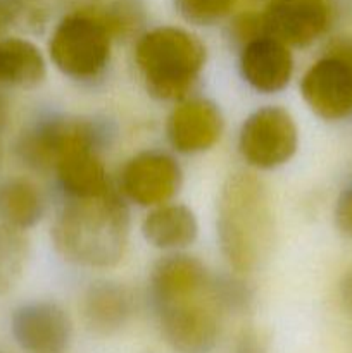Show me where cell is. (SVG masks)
Returning <instances> with one entry per match:
<instances>
[{
  "label": "cell",
  "instance_id": "obj_2",
  "mask_svg": "<svg viewBox=\"0 0 352 353\" xmlns=\"http://www.w3.org/2000/svg\"><path fill=\"white\" fill-rule=\"evenodd\" d=\"M128 241L130 210L114 190L93 199H71L52 224L57 254L81 268H114L123 261Z\"/></svg>",
  "mask_w": 352,
  "mask_h": 353
},
{
  "label": "cell",
  "instance_id": "obj_26",
  "mask_svg": "<svg viewBox=\"0 0 352 353\" xmlns=\"http://www.w3.org/2000/svg\"><path fill=\"white\" fill-rule=\"evenodd\" d=\"M235 353H262L257 334L252 330L242 331L240 338L237 341V350H235Z\"/></svg>",
  "mask_w": 352,
  "mask_h": 353
},
{
  "label": "cell",
  "instance_id": "obj_10",
  "mask_svg": "<svg viewBox=\"0 0 352 353\" xmlns=\"http://www.w3.org/2000/svg\"><path fill=\"white\" fill-rule=\"evenodd\" d=\"M14 341L26 353H62L72 338V323L54 302H28L10 316Z\"/></svg>",
  "mask_w": 352,
  "mask_h": 353
},
{
  "label": "cell",
  "instance_id": "obj_17",
  "mask_svg": "<svg viewBox=\"0 0 352 353\" xmlns=\"http://www.w3.org/2000/svg\"><path fill=\"white\" fill-rule=\"evenodd\" d=\"M45 76L47 61L33 41L19 37L0 38V88H37Z\"/></svg>",
  "mask_w": 352,
  "mask_h": 353
},
{
  "label": "cell",
  "instance_id": "obj_27",
  "mask_svg": "<svg viewBox=\"0 0 352 353\" xmlns=\"http://www.w3.org/2000/svg\"><path fill=\"white\" fill-rule=\"evenodd\" d=\"M340 295L345 309L349 310V314H352V269L344 276V279H342Z\"/></svg>",
  "mask_w": 352,
  "mask_h": 353
},
{
  "label": "cell",
  "instance_id": "obj_9",
  "mask_svg": "<svg viewBox=\"0 0 352 353\" xmlns=\"http://www.w3.org/2000/svg\"><path fill=\"white\" fill-rule=\"evenodd\" d=\"M300 93L321 119L340 121L352 116V62L328 52L302 76Z\"/></svg>",
  "mask_w": 352,
  "mask_h": 353
},
{
  "label": "cell",
  "instance_id": "obj_23",
  "mask_svg": "<svg viewBox=\"0 0 352 353\" xmlns=\"http://www.w3.org/2000/svg\"><path fill=\"white\" fill-rule=\"evenodd\" d=\"M266 34L262 12H242L230 23V37L237 45L244 47L254 38Z\"/></svg>",
  "mask_w": 352,
  "mask_h": 353
},
{
  "label": "cell",
  "instance_id": "obj_1",
  "mask_svg": "<svg viewBox=\"0 0 352 353\" xmlns=\"http://www.w3.org/2000/svg\"><path fill=\"white\" fill-rule=\"evenodd\" d=\"M150 296L162 336L178 353H211L219 338L214 276L195 257L171 254L150 272Z\"/></svg>",
  "mask_w": 352,
  "mask_h": 353
},
{
  "label": "cell",
  "instance_id": "obj_5",
  "mask_svg": "<svg viewBox=\"0 0 352 353\" xmlns=\"http://www.w3.org/2000/svg\"><path fill=\"white\" fill-rule=\"evenodd\" d=\"M113 131L93 117L47 116L24 128L16 138L14 154L17 161L37 172L54 171L55 165L79 148L102 150Z\"/></svg>",
  "mask_w": 352,
  "mask_h": 353
},
{
  "label": "cell",
  "instance_id": "obj_13",
  "mask_svg": "<svg viewBox=\"0 0 352 353\" xmlns=\"http://www.w3.org/2000/svg\"><path fill=\"white\" fill-rule=\"evenodd\" d=\"M240 74L255 92H282L293 74L290 47L269 34L254 38L240 47Z\"/></svg>",
  "mask_w": 352,
  "mask_h": 353
},
{
  "label": "cell",
  "instance_id": "obj_28",
  "mask_svg": "<svg viewBox=\"0 0 352 353\" xmlns=\"http://www.w3.org/2000/svg\"><path fill=\"white\" fill-rule=\"evenodd\" d=\"M9 119H10V102L9 99H7L6 93L2 92V88H0V134L6 131L7 124H9Z\"/></svg>",
  "mask_w": 352,
  "mask_h": 353
},
{
  "label": "cell",
  "instance_id": "obj_18",
  "mask_svg": "<svg viewBox=\"0 0 352 353\" xmlns=\"http://www.w3.org/2000/svg\"><path fill=\"white\" fill-rule=\"evenodd\" d=\"M47 202L40 186L24 176L0 181V223L26 231L43 217Z\"/></svg>",
  "mask_w": 352,
  "mask_h": 353
},
{
  "label": "cell",
  "instance_id": "obj_11",
  "mask_svg": "<svg viewBox=\"0 0 352 353\" xmlns=\"http://www.w3.org/2000/svg\"><path fill=\"white\" fill-rule=\"evenodd\" d=\"M223 130L224 119L219 107L202 97L179 100L166 123L169 145L185 155L202 154L213 148Z\"/></svg>",
  "mask_w": 352,
  "mask_h": 353
},
{
  "label": "cell",
  "instance_id": "obj_25",
  "mask_svg": "<svg viewBox=\"0 0 352 353\" xmlns=\"http://www.w3.org/2000/svg\"><path fill=\"white\" fill-rule=\"evenodd\" d=\"M23 3L19 0H0V38L7 37V31L17 23Z\"/></svg>",
  "mask_w": 352,
  "mask_h": 353
},
{
  "label": "cell",
  "instance_id": "obj_12",
  "mask_svg": "<svg viewBox=\"0 0 352 353\" xmlns=\"http://www.w3.org/2000/svg\"><path fill=\"white\" fill-rule=\"evenodd\" d=\"M266 34L289 47H307L326 31L330 6L326 0H269L262 10Z\"/></svg>",
  "mask_w": 352,
  "mask_h": 353
},
{
  "label": "cell",
  "instance_id": "obj_15",
  "mask_svg": "<svg viewBox=\"0 0 352 353\" xmlns=\"http://www.w3.org/2000/svg\"><path fill=\"white\" fill-rule=\"evenodd\" d=\"M141 234L154 248L178 252L190 247L199 234V223L192 209L183 203L152 207L141 223Z\"/></svg>",
  "mask_w": 352,
  "mask_h": 353
},
{
  "label": "cell",
  "instance_id": "obj_4",
  "mask_svg": "<svg viewBox=\"0 0 352 353\" xmlns=\"http://www.w3.org/2000/svg\"><path fill=\"white\" fill-rule=\"evenodd\" d=\"M207 61L206 45L190 31L161 26L135 45V64L148 95L157 100L186 99Z\"/></svg>",
  "mask_w": 352,
  "mask_h": 353
},
{
  "label": "cell",
  "instance_id": "obj_20",
  "mask_svg": "<svg viewBox=\"0 0 352 353\" xmlns=\"http://www.w3.org/2000/svg\"><path fill=\"white\" fill-rule=\"evenodd\" d=\"M235 3L237 0H175L183 19L199 26H209L226 17Z\"/></svg>",
  "mask_w": 352,
  "mask_h": 353
},
{
  "label": "cell",
  "instance_id": "obj_8",
  "mask_svg": "<svg viewBox=\"0 0 352 353\" xmlns=\"http://www.w3.org/2000/svg\"><path fill=\"white\" fill-rule=\"evenodd\" d=\"M183 183L182 165L173 155L145 150L128 159L119 174L121 192L140 207H157L171 202Z\"/></svg>",
  "mask_w": 352,
  "mask_h": 353
},
{
  "label": "cell",
  "instance_id": "obj_3",
  "mask_svg": "<svg viewBox=\"0 0 352 353\" xmlns=\"http://www.w3.org/2000/svg\"><path fill=\"white\" fill-rule=\"evenodd\" d=\"M217 241L237 274H251L268 257L275 238V214L268 186L251 172L228 176L217 200Z\"/></svg>",
  "mask_w": 352,
  "mask_h": 353
},
{
  "label": "cell",
  "instance_id": "obj_24",
  "mask_svg": "<svg viewBox=\"0 0 352 353\" xmlns=\"http://www.w3.org/2000/svg\"><path fill=\"white\" fill-rule=\"evenodd\" d=\"M335 223H337V228L345 236L352 238V188L345 190L340 199L337 200Z\"/></svg>",
  "mask_w": 352,
  "mask_h": 353
},
{
  "label": "cell",
  "instance_id": "obj_6",
  "mask_svg": "<svg viewBox=\"0 0 352 353\" xmlns=\"http://www.w3.org/2000/svg\"><path fill=\"white\" fill-rule=\"evenodd\" d=\"M113 38L100 10H76L59 21L48 41V54L64 76L90 81L106 71Z\"/></svg>",
  "mask_w": 352,
  "mask_h": 353
},
{
  "label": "cell",
  "instance_id": "obj_7",
  "mask_svg": "<svg viewBox=\"0 0 352 353\" xmlns=\"http://www.w3.org/2000/svg\"><path fill=\"white\" fill-rule=\"evenodd\" d=\"M299 131L292 114L278 105L252 112L238 133V152L248 165L262 171L286 164L295 155Z\"/></svg>",
  "mask_w": 352,
  "mask_h": 353
},
{
  "label": "cell",
  "instance_id": "obj_14",
  "mask_svg": "<svg viewBox=\"0 0 352 353\" xmlns=\"http://www.w3.org/2000/svg\"><path fill=\"white\" fill-rule=\"evenodd\" d=\"M133 312V295L121 283H93L83 295V321L92 333L100 336H109L123 330L130 323Z\"/></svg>",
  "mask_w": 352,
  "mask_h": 353
},
{
  "label": "cell",
  "instance_id": "obj_22",
  "mask_svg": "<svg viewBox=\"0 0 352 353\" xmlns=\"http://www.w3.org/2000/svg\"><path fill=\"white\" fill-rule=\"evenodd\" d=\"M113 37H124L137 30L141 21V12L133 2H116L106 10H100Z\"/></svg>",
  "mask_w": 352,
  "mask_h": 353
},
{
  "label": "cell",
  "instance_id": "obj_21",
  "mask_svg": "<svg viewBox=\"0 0 352 353\" xmlns=\"http://www.w3.org/2000/svg\"><path fill=\"white\" fill-rule=\"evenodd\" d=\"M214 293L221 312H242L252 302V292L235 278H214Z\"/></svg>",
  "mask_w": 352,
  "mask_h": 353
},
{
  "label": "cell",
  "instance_id": "obj_19",
  "mask_svg": "<svg viewBox=\"0 0 352 353\" xmlns=\"http://www.w3.org/2000/svg\"><path fill=\"white\" fill-rule=\"evenodd\" d=\"M30 261V240L24 231L0 223V296L17 286Z\"/></svg>",
  "mask_w": 352,
  "mask_h": 353
},
{
  "label": "cell",
  "instance_id": "obj_16",
  "mask_svg": "<svg viewBox=\"0 0 352 353\" xmlns=\"http://www.w3.org/2000/svg\"><path fill=\"white\" fill-rule=\"evenodd\" d=\"M54 171L62 192L69 199H93L110 192L109 174L99 150L79 148L71 152Z\"/></svg>",
  "mask_w": 352,
  "mask_h": 353
}]
</instances>
